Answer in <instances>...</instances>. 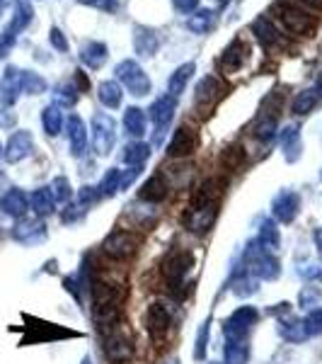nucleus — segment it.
I'll use <instances>...</instances> for the list:
<instances>
[{
    "instance_id": "obj_12",
    "label": "nucleus",
    "mask_w": 322,
    "mask_h": 364,
    "mask_svg": "<svg viewBox=\"0 0 322 364\" xmlns=\"http://www.w3.org/2000/svg\"><path fill=\"white\" fill-rule=\"evenodd\" d=\"M245 61H248V44L238 37L223 49V56H221V68H223V73H235V70H240L245 66Z\"/></svg>"
},
{
    "instance_id": "obj_5",
    "label": "nucleus",
    "mask_w": 322,
    "mask_h": 364,
    "mask_svg": "<svg viewBox=\"0 0 322 364\" xmlns=\"http://www.w3.org/2000/svg\"><path fill=\"white\" fill-rule=\"evenodd\" d=\"M223 97V83L216 75H206L194 87V107L199 114H209V109L216 107V102Z\"/></svg>"
},
{
    "instance_id": "obj_47",
    "label": "nucleus",
    "mask_w": 322,
    "mask_h": 364,
    "mask_svg": "<svg viewBox=\"0 0 322 364\" xmlns=\"http://www.w3.org/2000/svg\"><path fill=\"white\" fill-rule=\"evenodd\" d=\"M306 5H310V8H322V0H303Z\"/></svg>"
},
{
    "instance_id": "obj_36",
    "label": "nucleus",
    "mask_w": 322,
    "mask_h": 364,
    "mask_svg": "<svg viewBox=\"0 0 322 364\" xmlns=\"http://www.w3.org/2000/svg\"><path fill=\"white\" fill-rule=\"evenodd\" d=\"M116 190H121V173H119L116 168H109V173L102 178L99 192H102V195H109V197H112Z\"/></svg>"
},
{
    "instance_id": "obj_31",
    "label": "nucleus",
    "mask_w": 322,
    "mask_h": 364,
    "mask_svg": "<svg viewBox=\"0 0 322 364\" xmlns=\"http://www.w3.org/2000/svg\"><path fill=\"white\" fill-rule=\"evenodd\" d=\"M318 102H320L318 92H315L313 87H306V90L298 92V95L294 97V105H291V109H294V114H310Z\"/></svg>"
},
{
    "instance_id": "obj_48",
    "label": "nucleus",
    "mask_w": 322,
    "mask_h": 364,
    "mask_svg": "<svg viewBox=\"0 0 322 364\" xmlns=\"http://www.w3.org/2000/svg\"><path fill=\"white\" fill-rule=\"evenodd\" d=\"M8 5H10V0H0V15H3V10L8 8Z\"/></svg>"
},
{
    "instance_id": "obj_30",
    "label": "nucleus",
    "mask_w": 322,
    "mask_h": 364,
    "mask_svg": "<svg viewBox=\"0 0 322 364\" xmlns=\"http://www.w3.org/2000/svg\"><path fill=\"white\" fill-rule=\"evenodd\" d=\"M32 17H34L32 5H29L27 0H20V5H17V10H15L13 20H10L8 29H10V32H15V34H20L22 29H25L29 22H32Z\"/></svg>"
},
{
    "instance_id": "obj_9",
    "label": "nucleus",
    "mask_w": 322,
    "mask_h": 364,
    "mask_svg": "<svg viewBox=\"0 0 322 364\" xmlns=\"http://www.w3.org/2000/svg\"><path fill=\"white\" fill-rule=\"evenodd\" d=\"M34 151V139L29 132H15L13 136H10L8 146H5L3 156L8 163H20L22 158H27L29 154Z\"/></svg>"
},
{
    "instance_id": "obj_34",
    "label": "nucleus",
    "mask_w": 322,
    "mask_h": 364,
    "mask_svg": "<svg viewBox=\"0 0 322 364\" xmlns=\"http://www.w3.org/2000/svg\"><path fill=\"white\" fill-rule=\"evenodd\" d=\"M22 92L27 95H42L46 92V80L34 70H22Z\"/></svg>"
},
{
    "instance_id": "obj_17",
    "label": "nucleus",
    "mask_w": 322,
    "mask_h": 364,
    "mask_svg": "<svg viewBox=\"0 0 322 364\" xmlns=\"http://www.w3.org/2000/svg\"><path fill=\"white\" fill-rule=\"evenodd\" d=\"M257 321V311L255 309H240L231 316V321L226 323V336L228 338H243L248 333V328Z\"/></svg>"
},
{
    "instance_id": "obj_2",
    "label": "nucleus",
    "mask_w": 322,
    "mask_h": 364,
    "mask_svg": "<svg viewBox=\"0 0 322 364\" xmlns=\"http://www.w3.org/2000/svg\"><path fill=\"white\" fill-rule=\"evenodd\" d=\"M114 73H116V80H119L121 85L126 87L131 95H136V97H143V95H148L150 92V78H148V73H145L143 68L138 66L133 58H124V61H119L116 63V68H114Z\"/></svg>"
},
{
    "instance_id": "obj_35",
    "label": "nucleus",
    "mask_w": 322,
    "mask_h": 364,
    "mask_svg": "<svg viewBox=\"0 0 322 364\" xmlns=\"http://www.w3.org/2000/svg\"><path fill=\"white\" fill-rule=\"evenodd\" d=\"M54 100H56V105H63V107H73V105L78 102V87H75L73 83L56 85Z\"/></svg>"
},
{
    "instance_id": "obj_6",
    "label": "nucleus",
    "mask_w": 322,
    "mask_h": 364,
    "mask_svg": "<svg viewBox=\"0 0 322 364\" xmlns=\"http://www.w3.org/2000/svg\"><path fill=\"white\" fill-rule=\"evenodd\" d=\"M191 255L184 250L179 252H172V255L165 260V267H162V274H165V282L170 284V289H177V287H182V282L187 277V269L191 267Z\"/></svg>"
},
{
    "instance_id": "obj_41",
    "label": "nucleus",
    "mask_w": 322,
    "mask_h": 364,
    "mask_svg": "<svg viewBox=\"0 0 322 364\" xmlns=\"http://www.w3.org/2000/svg\"><path fill=\"white\" fill-rule=\"evenodd\" d=\"M49 42L54 49L58 51H68V42H66V37H63V32L58 27H51V32H49Z\"/></svg>"
},
{
    "instance_id": "obj_4",
    "label": "nucleus",
    "mask_w": 322,
    "mask_h": 364,
    "mask_svg": "<svg viewBox=\"0 0 322 364\" xmlns=\"http://www.w3.org/2000/svg\"><path fill=\"white\" fill-rule=\"evenodd\" d=\"M116 144V122L109 114L92 117V146L99 156H107Z\"/></svg>"
},
{
    "instance_id": "obj_49",
    "label": "nucleus",
    "mask_w": 322,
    "mask_h": 364,
    "mask_svg": "<svg viewBox=\"0 0 322 364\" xmlns=\"http://www.w3.org/2000/svg\"><path fill=\"white\" fill-rule=\"evenodd\" d=\"M315 240H318V245H320V250H322V231L315 233Z\"/></svg>"
},
{
    "instance_id": "obj_24",
    "label": "nucleus",
    "mask_w": 322,
    "mask_h": 364,
    "mask_svg": "<svg viewBox=\"0 0 322 364\" xmlns=\"http://www.w3.org/2000/svg\"><path fill=\"white\" fill-rule=\"evenodd\" d=\"M298 211V195L294 192H281L274 199V214L279 216L281 221H291Z\"/></svg>"
},
{
    "instance_id": "obj_26",
    "label": "nucleus",
    "mask_w": 322,
    "mask_h": 364,
    "mask_svg": "<svg viewBox=\"0 0 322 364\" xmlns=\"http://www.w3.org/2000/svg\"><path fill=\"white\" fill-rule=\"evenodd\" d=\"M281 149L289 161H296L298 154H301V134H298V127H286L281 132Z\"/></svg>"
},
{
    "instance_id": "obj_10",
    "label": "nucleus",
    "mask_w": 322,
    "mask_h": 364,
    "mask_svg": "<svg viewBox=\"0 0 322 364\" xmlns=\"http://www.w3.org/2000/svg\"><path fill=\"white\" fill-rule=\"evenodd\" d=\"M157 49H160V37L155 34V29H150L145 25L133 27V51H136L138 56L148 58L157 54Z\"/></svg>"
},
{
    "instance_id": "obj_28",
    "label": "nucleus",
    "mask_w": 322,
    "mask_h": 364,
    "mask_svg": "<svg viewBox=\"0 0 322 364\" xmlns=\"http://www.w3.org/2000/svg\"><path fill=\"white\" fill-rule=\"evenodd\" d=\"M42 124H44V132L49 134V136H58V134H61L63 114H61V109H58V105H49V107H44Z\"/></svg>"
},
{
    "instance_id": "obj_33",
    "label": "nucleus",
    "mask_w": 322,
    "mask_h": 364,
    "mask_svg": "<svg viewBox=\"0 0 322 364\" xmlns=\"http://www.w3.org/2000/svg\"><path fill=\"white\" fill-rule=\"evenodd\" d=\"M284 97H286V92L281 90V87H274V90L267 95L265 102H262V117H269V119H277V117H279V109L284 107Z\"/></svg>"
},
{
    "instance_id": "obj_45",
    "label": "nucleus",
    "mask_w": 322,
    "mask_h": 364,
    "mask_svg": "<svg viewBox=\"0 0 322 364\" xmlns=\"http://www.w3.org/2000/svg\"><path fill=\"white\" fill-rule=\"evenodd\" d=\"M75 80H78L80 90H87V87H90V83H87V78H85L83 70H75Z\"/></svg>"
},
{
    "instance_id": "obj_7",
    "label": "nucleus",
    "mask_w": 322,
    "mask_h": 364,
    "mask_svg": "<svg viewBox=\"0 0 322 364\" xmlns=\"http://www.w3.org/2000/svg\"><path fill=\"white\" fill-rule=\"evenodd\" d=\"M196 146H199L196 132H194L191 127L182 124V127L177 129V132L172 134V139H170V144H167V156H170V158H187V156L194 154Z\"/></svg>"
},
{
    "instance_id": "obj_15",
    "label": "nucleus",
    "mask_w": 322,
    "mask_h": 364,
    "mask_svg": "<svg viewBox=\"0 0 322 364\" xmlns=\"http://www.w3.org/2000/svg\"><path fill=\"white\" fill-rule=\"evenodd\" d=\"M170 321H172V316H170L165 304H153L148 309V314H145V328H148L153 338H160L162 333H167Z\"/></svg>"
},
{
    "instance_id": "obj_14",
    "label": "nucleus",
    "mask_w": 322,
    "mask_h": 364,
    "mask_svg": "<svg viewBox=\"0 0 322 364\" xmlns=\"http://www.w3.org/2000/svg\"><path fill=\"white\" fill-rule=\"evenodd\" d=\"M174 107H177V102H174L172 95H162L157 97L153 105H150L148 109V117L150 122L157 127V129H165L170 122H172V114H174Z\"/></svg>"
},
{
    "instance_id": "obj_42",
    "label": "nucleus",
    "mask_w": 322,
    "mask_h": 364,
    "mask_svg": "<svg viewBox=\"0 0 322 364\" xmlns=\"http://www.w3.org/2000/svg\"><path fill=\"white\" fill-rule=\"evenodd\" d=\"M172 5L179 15H191L199 10V0H172Z\"/></svg>"
},
{
    "instance_id": "obj_21",
    "label": "nucleus",
    "mask_w": 322,
    "mask_h": 364,
    "mask_svg": "<svg viewBox=\"0 0 322 364\" xmlns=\"http://www.w3.org/2000/svg\"><path fill=\"white\" fill-rule=\"evenodd\" d=\"M97 97L104 107L116 109L121 105V100H124V87L119 85V80H102L97 85Z\"/></svg>"
},
{
    "instance_id": "obj_23",
    "label": "nucleus",
    "mask_w": 322,
    "mask_h": 364,
    "mask_svg": "<svg viewBox=\"0 0 322 364\" xmlns=\"http://www.w3.org/2000/svg\"><path fill=\"white\" fill-rule=\"evenodd\" d=\"M138 195L140 199H145V202H162V199L167 197V182L162 180V175H153V178H148L143 182Z\"/></svg>"
},
{
    "instance_id": "obj_51",
    "label": "nucleus",
    "mask_w": 322,
    "mask_h": 364,
    "mask_svg": "<svg viewBox=\"0 0 322 364\" xmlns=\"http://www.w3.org/2000/svg\"><path fill=\"white\" fill-rule=\"evenodd\" d=\"M0 158H3V146H0Z\"/></svg>"
},
{
    "instance_id": "obj_13",
    "label": "nucleus",
    "mask_w": 322,
    "mask_h": 364,
    "mask_svg": "<svg viewBox=\"0 0 322 364\" xmlns=\"http://www.w3.org/2000/svg\"><path fill=\"white\" fill-rule=\"evenodd\" d=\"M22 92V70L15 66H8L0 80V95H3L5 105H15V100Z\"/></svg>"
},
{
    "instance_id": "obj_19",
    "label": "nucleus",
    "mask_w": 322,
    "mask_h": 364,
    "mask_svg": "<svg viewBox=\"0 0 322 364\" xmlns=\"http://www.w3.org/2000/svg\"><path fill=\"white\" fill-rule=\"evenodd\" d=\"M196 70V63L189 61V63H182V66L174 68V73L167 78V92L172 97H179L182 92L187 90V83L191 80V75H194Z\"/></svg>"
},
{
    "instance_id": "obj_32",
    "label": "nucleus",
    "mask_w": 322,
    "mask_h": 364,
    "mask_svg": "<svg viewBox=\"0 0 322 364\" xmlns=\"http://www.w3.org/2000/svg\"><path fill=\"white\" fill-rule=\"evenodd\" d=\"M148 156H150V146L143 144V141H133V144H128L124 149V156L121 158H124V163H128V166L138 168Z\"/></svg>"
},
{
    "instance_id": "obj_8",
    "label": "nucleus",
    "mask_w": 322,
    "mask_h": 364,
    "mask_svg": "<svg viewBox=\"0 0 322 364\" xmlns=\"http://www.w3.org/2000/svg\"><path fill=\"white\" fill-rule=\"evenodd\" d=\"M131 355H133L131 340L116 331L109 333V338L104 340V357L112 364H124L131 360Z\"/></svg>"
},
{
    "instance_id": "obj_43",
    "label": "nucleus",
    "mask_w": 322,
    "mask_h": 364,
    "mask_svg": "<svg viewBox=\"0 0 322 364\" xmlns=\"http://www.w3.org/2000/svg\"><path fill=\"white\" fill-rule=\"evenodd\" d=\"M306 326H310V331H313V333L322 331V311H315V314H310V318H308Z\"/></svg>"
},
{
    "instance_id": "obj_22",
    "label": "nucleus",
    "mask_w": 322,
    "mask_h": 364,
    "mask_svg": "<svg viewBox=\"0 0 322 364\" xmlns=\"http://www.w3.org/2000/svg\"><path fill=\"white\" fill-rule=\"evenodd\" d=\"M216 20H218V15H216V10H209V8H199L196 13L189 15V20H187V29L194 34H206L213 29Z\"/></svg>"
},
{
    "instance_id": "obj_1",
    "label": "nucleus",
    "mask_w": 322,
    "mask_h": 364,
    "mask_svg": "<svg viewBox=\"0 0 322 364\" xmlns=\"http://www.w3.org/2000/svg\"><path fill=\"white\" fill-rule=\"evenodd\" d=\"M274 13H277L281 27L289 34H294V37H310L315 32V27H318L315 17L308 15L303 8H296V5H277Z\"/></svg>"
},
{
    "instance_id": "obj_46",
    "label": "nucleus",
    "mask_w": 322,
    "mask_h": 364,
    "mask_svg": "<svg viewBox=\"0 0 322 364\" xmlns=\"http://www.w3.org/2000/svg\"><path fill=\"white\" fill-rule=\"evenodd\" d=\"M315 92H318V100H322V75L318 78V83H315V87H313Z\"/></svg>"
},
{
    "instance_id": "obj_44",
    "label": "nucleus",
    "mask_w": 322,
    "mask_h": 364,
    "mask_svg": "<svg viewBox=\"0 0 322 364\" xmlns=\"http://www.w3.org/2000/svg\"><path fill=\"white\" fill-rule=\"evenodd\" d=\"M15 124V114L13 112H5L0 109V127H13Z\"/></svg>"
},
{
    "instance_id": "obj_11",
    "label": "nucleus",
    "mask_w": 322,
    "mask_h": 364,
    "mask_svg": "<svg viewBox=\"0 0 322 364\" xmlns=\"http://www.w3.org/2000/svg\"><path fill=\"white\" fill-rule=\"evenodd\" d=\"M252 34H255V39L262 44V49H277V46H281V32L277 27H274V22L269 20V17H257V20L252 22Z\"/></svg>"
},
{
    "instance_id": "obj_50",
    "label": "nucleus",
    "mask_w": 322,
    "mask_h": 364,
    "mask_svg": "<svg viewBox=\"0 0 322 364\" xmlns=\"http://www.w3.org/2000/svg\"><path fill=\"white\" fill-rule=\"evenodd\" d=\"M216 3H218V5H228L231 0H216Z\"/></svg>"
},
{
    "instance_id": "obj_3",
    "label": "nucleus",
    "mask_w": 322,
    "mask_h": 364,
    "mask_svg": "<svg viewBox=\"0 0 322 364\" xmlns=\"http://www.w3.org/2000/svg\"><path fill=\"white\" fill-rule=\"evenodd\" d=\"M138 245L140 240L136 233L126 231V228H116V231H112L104 238L102 250L109 257H114V260H128V257H133L138 252Z\"/></svg>"
},
{
    "instance_id": "obj_39",
    "label": "nucleus",
    "mask_w": 322,
    "mask_h": 364,
    "mask_svg": "<svg viewBox=\"0 0 322 364\" xmlns=\"http://www.w3.org/2000/svg\"><path fill=\"white\" fill-rule=\"evenodd\" d=\"M80 5H87V8H95V10H102V13H114L119 8L116 0H78Z\"/></svg>"
},
{
    "instance_id": "obj_27",
    "label": "nucleus",
    "mask_w": 322,
    "mask_h": 364,
    "mask_svg": "<svg viewBox=\"0 0 322 364\" xmlns=\"http://www.w3.org/2000/svg\"><path fill=\"white\" fill-rule=\"evenodd\" d=\"M29 204H32V209L37 211L39 216H46V214H51V211H54L56 199H54V195H51L49 187H42V190L32 192V197H29Z\"/></svg>"
},
{
    "instance_id": "obj_38",
    "label": "nucleus",
    "mask_w": 322,
    "mask_h": 364,
    "mask_svg": "<svg viewBox=\"0 0 322 364\" xmlns=\"http://www.w3.org/2000/svg\"><path fill=\"white\" fill-rule=\"evenodd\" d=\"M49 190H51V195H54L56 202H66V199L70 197V185H68L66 178H56Z\"/></svg>"
},
{
    "instance_id": "obj_25",
    "label": "nucleus",
    "mask_w": 322,
    "mask_h": 364,
    "mask_svg": "<svg viewBox=\"0 0 322 364\" xmlns=\"http://www.w3.org/2000/svg\"><path fill=\"white\" fill-rule=\"evenodd\" d=\"M124 129L131 136H143L145 134V112L140 107H128L124 112Z\"/></svg>"
},
{
    "instance_id": "obj_37",
    "label": "nucleus",
    "mask_w": 322,
    "mask_h": 364,
    "mask_svg": "<svg viewBox=\"0 0 322 364\" xmlns=\"http://www.w3.org/2000/svg\"><path fill=\"white\" fill-rule=\"evenodd\" d=\"M274 132H277V119H269V117H260L255 127V136L260 141H272Z\"/></svg>"
},
{
    "instance_id": "obj_16",
    "label": "nucleus",
    "mask_w": 322,
    "mask_h": 364,
    "mask_svg": "<svg viewBox=\"0 0 322 364\" xmlns=\"http://www.w3.org/2000/svg\"><path fill=\"white\" fill-rule=\"evenodd\" d=\"M68 146H70V154H73V156H83L85 154L87 129H85V122L80 119L78 114L68 117Z\"/></svg>"
},
{
    "instance_id": "obj_18",
    "label": "nucleus",
    "mask_w": 322,
    "mask_h": 364,
    "mask_svg": "<svg viewBox=\"0 0 322 364\" xmlns=\"http://www.w3.org/2000/svg\"><path fill=\"white\" fill-rule=\"evenodd\" d=\"M107 54H109L107 46L102 42H95V39L83 42V46H80V61H83V66H87L90 70L102 68L104 61H107Z\"/></svg>"
},
{
    "instance_id": "obj_20",
    "label": "nucleus",
    "mask_w": 322,
    "mask_h": 364,
    "mask_svg": "<svg viewBox=\"0 0 322 364\" xmlns=\"http://www.w3.org/2000/svg\"><path fill=\"white\" fill-rule=\"evenodd\" d=\"M27 207H29V197L22 190H17V187L8 190L3 197H0V209H3L8 216H25Z\"/></svg>"
},
{
    "instance_id": "obj_29",
    "label": "nucleus",
    "mask_w": 322,
    "mask_h": 364,
    "mask_svg": "<svg viewBox=\"0 0 322 364\" xmlns=\"http://www.w3.org/2000/svg\"><path fill=\"white\" fill-rule=\"evenodd\" d=\"M245 158H248V154H245V149L240 144H233L228 146V149L223 151V156H221V163H223L226 170H231V173H235V170H240L245 166Z\"/></svg>"
},
{
    "instance_id": "obj_40",
    "label": "nucleus",
    "mask_w": 322,
    "mask_h": 364,
    "mask_svg": "<svg viewBox=\"0 0 322 364\" xmlns=\"http://www.w3.org/2000/svg\"><path fill=\"white\" fill-rule=\"evenodd\" d=\"M15 42H17V34L10 32V29L5 27L3 34H0V58H5V56L10 54V49L15 46Z\"/></svg>"
}]
</instances>
